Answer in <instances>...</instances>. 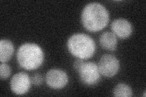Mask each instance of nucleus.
Returning <instances> with one entry per match:
<instances>
[{"mask_svg":"<svg viewBox=\"0 0 146 97\" xmlns=\"http://www.w3.org/2000/svg\"><path fill=\"white\" fill-rule=\"evenodd\" d=\"M84 63L83 59H80V58H77L76 61L74 62V64H73V67H74L75 70H76L77 72L79 71L82 66L83 65V64Z\"/></svg>","mask_w":146,"mask_h":97,"instance_id":"obj_14","label":"nucleus"},{"mask_svg":"<svg viewBox=\"0 0 146 97\" xmlns=\"http://www.w3.org/2000/svg\"><path fill=\"white\" fill-rule=\"evenodd\" d=\"M98 66L100 74L106 77H112L119 70L120 63L115 56L106 54L100 58Z\"/></svg>","mask_w":146,"mask_h":97,"instance_id":"obj_5","label":"nucleus"},{"mask_svg":"<svg viewBox=\"0 0 146 97\" xmlns=\"http://www.w3.org/2000/svg\"><path fill=\"white\" fill-rule=\"evenodd\" d=\"M113 33L121 39L129 38L133 32L131 23L124 18H118L114 20L111 24Z\"/></svg>","mask_w":146,"mask_h":97,"instance_id":"obj_8","label":"nucleus"},{"mask_svg":"<svg viewBox=\"0 0 146 97\" xmlns=\"http://www.w3.org/2000/svg\"><path fill=\"white\" fill-rule=\"evenodd\" d=\"M113 94L117 97H130L133 95V91L129 85L120 83L115 86Z\"/></svg>","mask_w":146,"mask_h":97,"instance_id":"obj_11","label":"nucleus"},{"mask_svg":"<svg viewBox=\"0 0 146 97\" xmlns=\"http://www.w3.org/2000/svg\"><path fill=\"white\" fill-rule=\"evenodd\" d=\"M14 52V47L10 40H1L0 41V61L2 63L10 60Z\"/></svg>","mask_w":146,"mask_h":97,"instance_id":"obj_10","label":"nucleus"},{"mask_svg":"<svg viewBox=\"0 0 146 97\" xmlns=\"http://www.w3.org/2000/svg\"><path fill=\"white\" fill-rule=\"evenodd\" d=\"M107 9L99 3L88 4L82 11L81 21L85 28L90 32L102 30L109 22Z\"/></svg>","mask_w":146,"mask_h":97,"instance_id":"obj_1","label":"nucleus"},{"mask_svg":"<svg viewBox=\"0 0 146 97\" xmlns=\"http://www.w3.org/2000/svg\"><path fill=\"white\" fill-rule=\"evenodd\" d=\"M31 82L35 86H40L43 82V77L40 73H35L31 78Z\"/></svg>","mask_w":146,"mask_h":97,"instance_id":"obj_13","label":"nucleus"},{"mask_svg":"<svg viewBox=\"0 0 146 97\" xmlns=\"http://www.w3.org/2000/svg\"><path fill=\"white\" fill-rule=\"evenodd\" d=\"M17 59L20 66L27 71H33L42 65L44 53L38 45L35 43H25L18 49Z\"/></svg>","mask_w":146,"mask_h":97,"instance_id":"obj_2","label":"nucleus"},{"mask_svg":"<svg viewBox=\"0 0 146 97\" xmlns=\"http://www.w3.org/2000/svg\"><path fill=\"white\" fill-rule=\"evenodd\" d=\"M12 72L11 67L6 63H2L0 65V77L1 79L5 80L10 77Z\"/></svg>","mask_w":146,"mask_h":97,"instance_id":"obj_12","label":"nucleus"},{"mask_svg":"<svg viewBox=\"0 0 146 97\" xmlns=\"http://www.w3.org/2000/svg\"><path fill=\"white\" fill-rule=\"evenodd\" d=\"M46 82L54 89H61L67 84L68 77L65 72L60 69H51L46 75Z\"/></svg>","mask_w":146,"mask_h":97,"instance_id":"obj_7","label":"nucleus"},{"mask_svg":"<svg viewBox=\"0 0 146 97\" xmlns=\"http://www.w3.org/2000/svg\"><path fill=\"white\" fill-rule=\"evenodd\" d=\"M78 72L82 82L86 85L93 86L100 80L98 66L94 62L84 63Z\"/></svg>","mask_w":146,"mask_h":97,"instance_id":"obj_4","label":"nucleus"},{"mask_svg":"<svg viewBox=\"0 0 146 97\" xmlns=\"http://www.w3.org/2000/svg\"><path fill=\"white\" fill-rule=\"evenodd\" d=\"M99 43L103 49L110 51L115 50L117 46L116 36L110 32H104L100 36Z\"/></svg>","mask_w":146,"mask_h":97,"instance_id":"obj_9","label":"nucleus"},{"mask_svg":"<svg viewBox=\"0 0 146 97\" xmlns=\"http://www.w3.org/2000/svg\"><path fill=\"white\" fill-rule=\"evenodd\" d=\"M69 52L77 58L87 59L92 57L96 51L94 40L85 34L72 35L67 41Z\"/></svg>","mask_w":146,"mask_h":97,"instance_id":"obj_3","label":"nucleus"},{"mask_svg":"<svg viewBox=\"0 0 146 97\" xmlns=\"http://www.w3.org/2000/svg\"><path fill=\"white\" fill-rule=\"evenodd\" d=\"M31 80L25 72H19L13 75L11 80V89L18 95H24L29 90Z\"/></svg>","mask_w":146,"mask_h":97,"instance_id":"obj_6","label":"nucleus"}]
</instances>
